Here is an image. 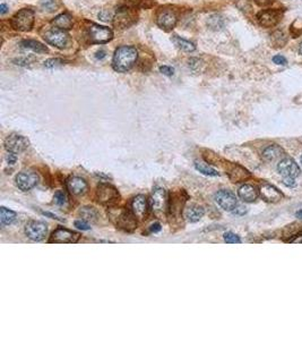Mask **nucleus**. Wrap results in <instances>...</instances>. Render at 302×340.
I'll return each mask as SVG.
<instances>
[{
  "mask_svg": "<svg viewBox=\"0 0 302 340\" xmlns=\"http://www.w3.org/2000/svg\"><path fill=\"white\" fill-rule=\"evenodd\" d=\"M109 216H110L112 222L120 229L132 231L137 226L136 217L133 211L130 212L129 210L125 208H112L109 212Z\"/></svg>",
  "mask_w": 302,
  "mask_h": 340,
  "instance_id": "obj_2",
  "label": "nucleus"
},
{
  "mask_svg": "<svg viewBox=\"0 0 302 340\" xmlns=\"http://www.w3.org/2000/svg\"><path fill=\"white\" fill-rule=\"evenodd\" d=\"M160 230H161V225H160V223H154V225H152L151 227L152 233H158V231Z\"/></svg>",
  "mask_w": 302,
  "mask_h": 340,
  "instance_id": "obj_41",
  "label": "nucleus"
},
{
  "mask_svg": "<svg viewBox=\"0 0 302 340\" xmlns=\"http://www.w3.org/2000/svg\"><path fill=\"white\" fill-rule=\"evenodd\" d=\"M7 12H8V7H7L6 3H1V5H0V14L5 15Z\"/></svg>",
  "mask_w": 302,
  "mask_h": 340,
  "instance_id": "obj_42",
  "label": "nucleus"
},
{
  "mask_svg": "<svg viewBox=\"0 0 302 340\" xmlns=\"http://www.w3.org/2000/svg\"><path fill=\"white\" fill-rule=\"evenodd\" d=\"M16 154L15 153H10L8 152V154H7V161H8L9 165H14L16 162Z\"/></svg>",
  "mask_w": 302,
  "mask_h": 340,
  "instance_id": "obj_38",
  "label": "nucleus"
},
{
  "mask_svg": "<svg viewBox=\"0 0 302 340\" xmlns=\"http://www.w3.org/2000/svg\"><path fill=\"white\" fill-rule=\"evenodd\" d=\"M79 216L82 217L83 219L86 220V221H95L99 213L94 208H83L81 211H79Z\"/></svg>",
  "mask_w": 302,
  "mask_h": 340,
  "instance_id": "obj_29",
  "label": "nucleus"
},
{
  "mask_svg": "<svg viewBox=\"0 0 302 340\" xmlns=\"http://www.w3.org/2000/svg\"><path fill=\"white\" fill-rule=\"evenodd\" d=\"M128 1L135 6H145V2L150 1V0H128Z\"/></svg>",
  "mask_w": 302,
  "mask_h": 340,
  "instance_id": "obj_40",
  "label": "nucleus"
},
{
  "mask_svg": "<svg viewBox=\"0 0 302 340\" xmlns=\"http://www.w3.org/2000/svg\"><path fill=\"white\" fill-rule=\"evenodd\" d=\"M30 146V142L26 137L18 135V134H10L5 140V149L10 153L18 154Z\"/></svg>",
  "mask_w": 302,
  "mask_h": 340,
  "instance_id": "obj_9",
  "label": "nucleus"
},
{
  "mask_svg": "<svg viewBox=\"0 0 302 340\" xmlns=\"http://www.w3.org/2000/svg\"><path fill=\"white\" fill-rule=\"evenodd\" d=\"M41 5L45 10H48V12H53L57 8L56 0H41Z\"/></svg>",
  "mask_w": 302,
  "mask_h": 340,
  "instance_id": "obj_32",
  "label": "nucleus"
},
{
  "mask_svg": "<svg viewBox=\"0 0 302 340\" xmlns=\"http://www.w3.org/2000/svg\"><path fill=\"white\" fill-rule=\"evenodd\" d=\"M238 195L243 202H247V203H252V202L257 200L258 191H257L256 187L250 185V184H245V185H242L239 189Z\"/></svg>",
  "mask_w": 302,
  "mask_h": 340,
  "instance_id": "obj_20",
  "label": "nucleus"
},
{
  "mask_svg": "<svg viewBox=\"0 0 302 340\" xmlns=\"http://www.w3.org/2000/svg\"><path fill=\"white\" fill-rule=\"evenodd\" d=\"M299 53H300V55H302V42H301V45L299 47Z\"/></svg>",
  "mask_w": 302,
  "mask_h": 340,
  "instance_id": "obj_45",
  "label": "nucleus"
},
{
  "mask_svg": "<svg viewBox=\"0 0 302 340\" xmlns=\"http://www.w3.org/2000/svg\"><path fill=\"white\" fill-rule=\"evenodd\" d=\"M169 208V200L166 191L162 187H158L152 193L150 198V209L156 216H162Z\"/></svg>",
  "mask_w": 302,
  "mask_h": 340,
  "instance_id": "obj_5",
  "label": "nucleus"
},
{
  "mask_svg": "<svg viewBox=\"0 0 302 340\" xmlns=\"http://www.w3.org/2000/svg\"><path fill=\"white\" fill-rule=\"evenodd\" d=\"M301 165H302V157H301Z\"/></svg>",
  "mask_w": 302,
  "mask_h": 340,
  "instance_id": "obj_46",
  "label": "nucleus"
},
{
  "mask_svg": "<svg viewBox=\"0 0 302 340\" xmlns=\"http://www.w3.org/2000/svg\"><path fill=\"white\" fill-rule=\"evenodd\" d=\"M53 200H54V203H56V204H58V205H63L64 203H66V200H67L66 193H65L64 191H58V192H56V194H54Z\"/></svg>",
  "mask_w": 302,
  "mask_h": 340,
  "instance_id": "obj_31",
  "label": "nucleus"
},
{
  "mask_svg": "<svg viewBox=\"0 0 302 340\" xmlns=\"http://www.w3.org/2000/svg\"><path fill=\"white\" fill-rule=\"evenodd\" d=\"M138 57L137 49L132 46H121L115 51L114 59H112V66L116 72L119 73H126L132 70L134 65L136 64Z\"/></svg>",
  "mask_w": 302,
  "mask_h": 340,
  "instance_id": "obj_1",
  "label": "nucleus"
},
{
  "mask_svg": "<svg viewBox=\"0 0 302 340\" xmlns=\"http://www.w3.org/2000/svg\"><path fill=\"white\" fill-rule=\"evenodd\" d=\"M52 24L60 30H70L72 27V17L69 14H60L52 21Z\"/></svg>",
  "mask_w": 302,
  "mask_h": 340,
  "instance_id": "obj_22",
  "label": "nucleus"
},
{
  "mask_svg": "<svg viewBox=\"0 0 302 340\" xmlns=\"http://www.w3.org/2000/svg\"><path fill=\"white\" fill-rule=\"evenodd\" d=\"M89 35L91 39V42L93 43H107L110 41L114 37V33L109 27L105 26H100V25L96 24H91V26L89 27Z\"/></svg>",
  "mask_w": 302,
  "mask_h": 340,
  "instance_id": "obj_11",
  "label": "nucleus"
},
{
  "mask_svg": "<svg viewBox=\"0 0 302 340\" xmlns=\"http://www.w3.org/2000/svg\"><path fill=\"white\" fill-rule=\"evenodd\" d=\"M224 241L227 242L229 244H239L241 243V240H240V237L238 235H235L234 233H231V231H229V233L224 234Z\"/></svg>",
  "mask_w": 302,
  "mask_h": 340,
  "instance_id": "obj_30",
  "label": "nucleus"
},
{
  "mask_svg": "<svg viewBox=\"0 0 302 340\" xmlns=\"http://www.w3.org/2000/svg\"><path fill=\"white\" fill-rule=\"evenodd\" d=\"M64 64V61L61 59H49L45 63V67L46 68H54V67H59Z\"/></svg>",
  "mask_w": 302,
  "mask_h": 340,
  "instance_id": "obj_33",
  "label": "nucleus"
},
{
  "mask_svg": "<svg viewBox=\"0 0 302 340\" xmlns=\"http://www.w3.org/2000/svg\"><path fill=\"white\" fill-rule=\"evenodd\" d=\"M160 72H161L163 75L166 76H172L174 74V70L170 66H161L160 67Z\"/></svg>",
  "mask_w": 302,
  "mask_h": 340,
  "instance_id": "obj_34",
  "label": "nucleus"
},
{
  "mask_svg": "<svg viewBox=\"0 0 302 340\" xmlns=\"http://www.w3.org/2000/svg\"><path fill=\"white\" fill-rule=\"evenodd\" d=\"M271 40H272L273 47H275V48H283L287 42V38L285 33L281 30H276L274 33H272Z\"/></svg>",
  "mask_w": 302,
  "mask_h": 340,
  "instance_id": "obj_26",
  "label": "nucleus"
},
{
  "mask_svg": "<svg viewBox=\"0 0 302 340\" xmlns=\"http://www.w3.org/2000/svg\"><path fill=\"white\" fill-rule=\"evenodd\" d=\"M15 218L16 213L12 211V210H8L3 207L0 209V222H1V226L10 225L15 220Z\"/></svg>",
  "mask_w": 302,
  "mask_h": 340,
  "instance_id": "obj_27",
  "label": "nucleus"
},
{
  "mask_svg": "<svg viewBox=\"0 0 302 340\" xmlns=\"http://www.w3.org/2000/svg\"><path fill=\"white\" fill-rule=\"evenodd\" d=\"M68 192L72 195H82L87 190V183L81 177H70L66 182Z\"/></svg>",
  "mask_w": 302,
  "mask_h": 340,
  "instance_id": "obj_18",
  "label": "nucleus"
},
{
  "mask_svg": "<svg viewBox=\"0 0 302 340\" xmlns=\"http://www.w3.org/2000/svg\"><path fill=\"white\" fill-rule=\"evenodd\" d=\"M215 201L225 211H234L238 207V200L231 191L221 190L215 194Z\"/></svg>",
  "mask_w": 302,
  "mask_h": 340,
  "instance_id": "obj_14",
  "label": "nucleus"
},
{
  "mask_svg": "<svg viewBox=\"0 0 302 340\" xmlns=\"http://www.w3.org/2000/svg\"><path fill=\"white\" fill-rule=\"evenodd\" d=\"M79 240V234L75 233V231L69 230L67 228L59 227L53 231L51 235L49 243H56V244H72L76 243Z\"/></svg>",
  "mask_w": 302,
  "mask_h": 340,
  "instance_id": "obj_7",
  "label": "nucleus"
},
{
  "mask_svg": "<svg viewBox=\"0 0 302 340\" xmlns=\"http://www.w3.org/2000/svg\"><path fill=\"white\" fill-rule=\"evenodd\" d=\"M204 209L202 207H198V205H192V207L188 208L187 211H186V218H187L190 222H197L203 218Z\"/></svg>",
  "mask_w": 302,
  "mask_h": 340,
  "instance_id": "obj_24",
  "label": "nucleus"
},
{
  "mask_svg": "<svg viewBox=\"0 0 302 340\" xmlns=\"http://www.w3.org/2000/svg\"><path fill=\"white\" fill-rule=\"evenodd\" d=\"M282 19V12L279 9H265L257 15V21L263 27H274Z\"/></svg>",
  "mask_w": 302,
  "mask_h": 340,
  "instance_id": "obj_12",
  "label": "nucleus"
},
{
  "mask_svg": "<svg viewBox=\"0 0 302 340\" xmlns=\"http://www.w3.org/2000/svg\"><path fill=\"white\" fill-rule=\"evenodd\" d=\"M136 21V14L132 8H122L118 9L117 15L115 16V24L121 28H126L132 25Z\"/></svg>",
  "mask_w": 302,
  "mask_h": 340,
  "instance_id": "obj_16",
  "label": "nucleus"
},
{
  "mask_svg": "<svg viewBox=\"0 0 302 340\" xmlns=\"http://www.w3.org/2000/svg\"><path fill=\"white\" fill-rule=\"evenodd\" d=\"M172 42L174 43V46H177V48L184 50V51L190 52V51H194V50L196 49V46L194 45V43L190 42V41H187V40H185L180 37H178V35H174V37H172Z\"/></svg>",
  "mask_w": 302,
  "mask_h": 340,
  "instance_id": "obj_25",
  "label": "nucleus"
},
{
  "mask_svg": "<svg viewBox=\"0 0 302 340\" xmlns=\"http://www.w3.org/2000/svg\"><path fill=\"white\" fill-rule=\"evenodd\" d=\"M34 12L32 9L23 8L17 12L12 19V26L17 31L27 32L31 31L34 25Z\"/></svg>",
  "mask_w": 302,
  "mask_h": 340,
  "instance_id": "obj_4",
  "label": "nucleus"
},
{
  "mask_svg": "<svg viewBox=\"0 0 302 340\" xmlns=\"http://www.w3.org/2000/svg\"><path fill=\"white\" fill-rule=\"evenodd\" d=\"M21 46L25 49L33 50L34 52L38 53L48 52V48H46L45 45H42V43L39 41H34V40H24V41L21 42Z\"/></svg>",
  "mask_w": 302,
  "mask_h": 340,
  "instance_id": "obj_23",
  "label": "nucleus"
},
{
  "mask_svg": "<svg viewBox=\"0 0 302 340\" xmlns=\"http://www.w3.org/2000/svg\"><path fill=\"white\" fill-rule=\"evenodd\" d=\"M178 16L174 10L161 8L156 14V24L164 31H171L177 25Z\"/></svg>",
  "mask_w": 302,
  "mask_h": 340,
  "instance_id": "obj_8",
  "label": "nucleus"
},
{
  "mask_svg": "<svg viewBox=\"0 0 302 340\" xmlns=\"http://www.w3.org/2000/svg\"><path fill=\"white\" fill-rule=\"evenodd\" d=\"M283 155H284V151H283L279 146H276V144L266 147V149H265V151H264V153H263L264 159L268 162L276 161L278 159L282 158Z\"/></svg>",
  "mask_w": 302,
  "mask_h": 340,
  "instance_id": "obj_21",
  "label": "nucleus"
},
{
  "mask_svg": "<svg viewBox=\"0 0 302 340\" xmlns=\"http://www.w3.org/2000/svg\"><path fill=\"white\" fill-rule=\"evenodd\" d=\"M75 227H77L78 229H82V230H89L90 229L89 223L84 221V220H77V221H75Z\"/></svg>",
  "mask_w": 302,
  "mask_h": 340,
  "instance_id": "obj_35",
  "label": "nucleus"
},
{
  "mask_svg": "<svg viewBox=\"0 0 302 340\" xmlns=\"http://www.w3.org/2000/svg\"><path fill=\"white\" fill-rule=\"evenodd\" d=\"M45 39L50 45L57 47L59 49H64L68 45L69 35L65 32V30H60V28L56 27L46 32L45 34Z\"/></svg>",
  "mask_w": 302,
  "mask_h": 340,
  "instance_id": "obj_15",
  "label": "nucleus"
},
{
  "mask_svg": "<svg viewBox=\"0 0 302 340\" xmlns=\"http://www.w3.org/2000/svg\"><path fill=\"white\" fill-rule=\"evenodd\" d=\"M30 60H33V58H23V59L16 60L15 63H17L16 65H28L30 64Z\"/></svg>",
  "mask_w": 302,
  "mask_h": 340,
  "instance_id": "obj_39",
  "label": "nucleus"
},
{
  "mask_svg": "<svg viewBox=\"0 0 302 340\" xmlns=\"http://www.w3.org/2000/svg\"><path fill=\"white\" fill-rule=\"evenodd\" d=\"M25 234L30 240L40 242L48 234V226L42 221H30L25 226Z\"/></svg>",
  "mask_w": 302,
  "mask_h": 340,
  "instance_id": "obj_13",
  "label": "nucleus"
},
{
  "mask_svg": "<svg viewBox=\"0 0 302 340\" xmlns=\"http://www.w3.org/2000/svg\"><path fill=\"white\" fill-rule=\"evenodd\" d=\"M274 1L275 0H255V2L260 7H268L271 6L272 3H274Z\"/></svg>",
  "mask_w": 302,
  "mask_h": 340,
  "instance_id": "obj_37",
  "label": "nucleus"
},
{
  "mask_svg": "<svg viewBox=\"0 0 302 340\" xmlns=\"http://www.w3.org/2000/svg\"><path fill=\"white\" fill-rule=\"evenodd\" d=\"M278 170L284 178V184L286 186L292 187L296 185V178L300 175L301 169L293 159H282L278 166Z\"/></svg>",
  "mask_w": 302,
  "mask_h": 340,
  "instance_id": "obj_3",
  "label": "nucleus"
},
{
  "mask_svg": "<svg viewBox=\"0 0 302 340\" xmlns=\"http://www.w3.org/2000/svg\"><path fill=\"white\" fill-rule=\"evenodd\" d=\"M273 63L276 64V65H286L287 60L281 55H276V56L273 57Z\"/></svg>",
  "mask_w": 302,
  "mask_h": 340,
  "instance_id": "obj_36",
  "label": "nucleus"
},
{
  "mask_svg": "<svg viewBox=\"0 0 302 340\" xmlns=\"http://www.w3.org/2000/svg\"><path fill=\"white\" fill-rule=\"evenodd\" d=\"M120 195L114 186L109 184H100L96 191V200L99 203L104 205H111L119 201Z\"/></svg>",
  "mask_w": 302,
  "mask_h": 340,
  "instance_id": "obj_6",
  "label": "nucleus"
},
{
  "mask_svg": "<svg viewBox=\"0 0 302 340\" xmlns=\"http://www.w3.org/2000/svg\"><path fill=\"white\" fill-rule=\"evenodd\" d=\"M195 167L196 169L198 170L199 172H202L204 173V175H206V176H218V172L216 171L215 169H213L212 167H209V165L205 164V162H202V161H196L195 162Z\"/></svg>",
  "mask_w": 302,
  "mask_h": 340,
  "instance_id": "obj_28",
  "label": "nucleus"
},
{
  "mask_svg": "<svg viewBox=\"0 0 302 340\" xmlns=\"http://www.w3.org/2000/svg\"><path fill=\"white\" fill-rule=\"evenodd\" d=\"M148 204L147 200L144 195H137L136 197H134L132 202V211L135 215V217L138 219H143L147 213Z\"/></svg>",
  "mask_w": 302,
  "mask_h": 340,
  "instance_id": "obj_19",
  "label": "nucleus"
},
{
  "mask_svg": "<svg viewBox=\"0 0 302 340\" xmlns=\"http://www.w3.org/2000/svg\"><path fill=\"white\" fill-rule=\"evenodd\" d=\"M16 185L21 191L27 192L33 189L39 183L38 173L32 171V170H23L21 171L15 178Z\"/></svg>",
  "mask_w": 302,
  "mask_h": 340,
  "instance_id": "obj_10",
  "label": "nucleus"
},
{
  "mask_svg": "<svg viewBox=\"0 0 302 340\" xmlns=\"http://www.w3.org/2000/svg\"><path fill=\"white\" fill-rule=\"evenodd\" d=\"M107 55V52L104 51V50H99V51L96 52V59H103V58Z\"/></svg>",
  "mask_w": 302,
  "mask_h": 340,
  "instance_id": "obj_43",
  "label": "nucleus"
},
{
  "mask_svg": "<svg viewBox=\"0 0 302 340\" xmlns=\"http://www.w3.org/2000/svg\"><path fill=\"white\" fill-rule=\"evenodd\" d=\"M297 217H298V218H299V219H302V210H301V211H298V212H297Z\"/></svg>",
  "mask_w": 302,
  "mask_h": 340,
  "instance_id": "obj_44",
  "label": "nucleus"
},
{
  "mask_svg": "<svg viewBox=\"0 0 302 340\" xmlns=\"http://www.w3.org/2000/svg\"><path fill=\"white\" fill-rule=\"evenodd\" d=\"M259 194L261 198L268 202V203H276V202H279L283 198L282 192L278 187L271 185V184L261 185L259 189Z\"/></svg>",
  "mask_w": 302,
  "mask_h": 340,
  "instance_id": "obj_17",
  "label": "nucleus"
}]
</instances>
